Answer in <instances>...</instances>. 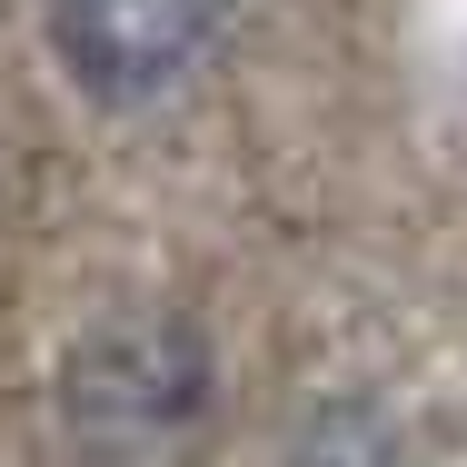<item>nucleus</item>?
I'll return each mask as SVG.
<instances>
[{
    "label": "nucleus",
    "instance_id": "nucleus-1",
    "mask_svg": "<svg viewBox=\"0 0 467 467\" xmlns=\"http://www.w3.org/2000/svg\"><path fill=\"white\" fill-rule=\"evenodd\" d=\"M60 448L70 467H199L219 438V348L180 308H130L60 358Z\"/></svg>",
    "mask_w": 467,
    "mask_h": 467
},
{
    "label": "nucleus",
    "instance_id": "nucleus-2",
    "mask_svg": "<svg viewBox=\"0 0 467 467\" xmlns=\"http://www.w3.org/2000/svg\"><path fill=\"white\" fill-rule=\"evenodd\" d=\"M229 10L239 0H50V50L99 109H140L209 60Z\"/></svg>",
    "mask_w": 467,
    "mask_h": 467
},
{
    "label": "nucleus",
    "instance_id": "nucleus-3",
    "mask_svg": "<svg viewBox=\"0 0 467 467\" xmlns=\"http://www.w3.org/2000/svg\"><path fill=\"white\" fill-rule=\"evenodd\" d=\"M288 467H398V438H388L378 408H328V418H308Z\"/></svg>",
    "mask_w": 467,
    "mask_h": 467
}]
</instances>
